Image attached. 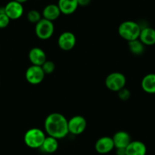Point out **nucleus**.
Masks as SVG:
<instances>
[{
  "label": "nucleus",
  "mask_w": 155,
  "mask_h": 155,
  "mask_svg": "<svg viewBox=\"0 0 155 155\" xmlns=\"http://www.w3.org/2000/svg\"><path fill=\"white\" fill-rule=\"evenodd\" d=\"M46 74L42 67L39 65H31L28 67L25 72V78L29 84L33 85L41 84L44 81Z\"/></svg>",
  "instance_id": "0eeeda50"
},
{
  "label": "nucleus",
  "mask_w": 155,
  "mask_h": 155,
  "mask_svg": "<svg viewBox=\"0 0 155 155\" xmlns=\"http://www.w3.org/2000/svg\"><path fill=\"white\" fill-rule=\"evenodd\" d=\"M76 45V37L71 31H65L58 38V46L64 51H70Z\"/></svg>",
  "instance_id": "6e6552de"
},
{
  "label": "nucleus",
  "mask_w": 155,
  "mask_h": 155,
  "mask_svg": "<svg viewBox=\"0 0 155 155\" xmlns=\"http://www.w3.org/2000/svg\"><path fill=\"white\" fill-rule=\"evenodd\" d=\"M115 148H126L132 141L131 136L126 131H118L112 137Z\"/></svg>",
  "instance_id": "f8f14e48"
},
{
  "label": "nucleus",
  "mask_w": 155,
  "mask_h": 155,
  "mask_svg": "<svg viewBox=\"0 0 155 155\" xmlns=\"http://www.w3.org/2000/svg\"><path fill=\"white\" fill-rule=\"evenodd\" d=\"M43 70H44V73L46 74H50L54 72L55 68H56V65H55V63L53 62V61L50 60H47L42 65Z\"/></svg>",
  "instance_id": "412c9836"
},
{
  "label": "nucleus",
  "mask_w": 155,
  "mask_h": 155,
  "mask_svg": "<svg viewBox=\"0 0 155 155\" xmlns=\"http://www.w3.org/2000/svg\"><path fill=\"white\" fill-rule=\"evenodd\" d=\"M126 78L122 72L113 71L107 76L105 85L108 90L113 92H118L126 87Z\"/></svg>",
  "instance_id": "20e7f679"
},
{
  "label": "nucleus",
  "mask_w": 155,
  "mask_h": 155,
  "mask_svg": "<svg viewBox=\"0 0 155 155\" xmlns=\"http://www.w3.org/2000/svg\"><path fill=\"white\" fill-rule=\"evenodd\" d=\"M27 18H28V21L36 25L37 22H39L42 19V15L41 14L40 12L37 11V10L32 9L28 12Z\"/></svg>",
  "instance_id": "aec40b11"
},
{
  "label": "nucleus",
  "mask_w": 155,
  "mask_h": 155,
  "mask_svg": "<svg viewBox=\"0 0 155 155\" xmlns=\"http://www.w3.org/2000/svg\"><path fill=\"white\" fill-rule=\"evenodd\" d=\"M59 147V141L58 139L51 136H47L41 149L47 153H55Z\"/></svg>",
  "instance_id": "a211bd4d"
},
{
  "label": "nucleus",
  "mask_w": 155,
  "mask_h": 155,
  "mask_svg": "<svg viewBox=\"0 0 155 155\" xmlns=\"http://www.w3.org/2000/svg\"><path fill=\"white\" fill-rule=\"evenodd\" d=\"M10 18L5 13L0 14V29L7 28L10 23Z\"/></svg>",
  "instance_id": "5701e85b"
},
{
  "label": "nucleus",
  "mask_w": 155,
  "mask_h": 155,
  "mask_svg": "<svg viewBox=\"0 0 155 155\" xmlns=\"http://www.w3.org/2000/svg\"><path fill=\"white\" fill-rule=\"evenodd\" d=\"M5 12L10 20H18L24 14L23 4L15 0L10 1L5 5Z\"/></svg>",
  "instance_id": "1a4fd4ad"
},
{
  "label": "nucleus",
  "mask_w": 155,
  "mask_h": 155,
  "mask_svg": "<svg viewBox=\"0 0 155 155\" xmlns=\"http://www.w3.org/2000/svg\"><path fill=\"white\" fill-rule=\"evenodd\" d=\"M144 46H153L155 44V29L150 27L141 28L139 38Z\"/></svg>",
  "instance_id": "4468645a"
},
{
  "label": "nucleus",
  "mask_w": 155,
  "mask_h": 155,
  "mask_svg": "<svg viewBox=\"0 0 155 155\" xmlns=\"http://www.w3.org/2000/svg\"><path fill=\"white\" fill-rule=\"evenodd\" d=\"M30 62L34 65L41 66L47 60V54L43 49L40 47H33L28 53Z\"/></svg>",
  "instance_id": "9b49d317"
},
{
  "label": "nucleus",
  "mask_w": 155,
  "mask_h": 155,
  "mask_svg": "<svg viewBox=\"0 0 155 155\" xmlns=\"http://www.w3.org/2000/svg\"><path fill=\"white\" fill-rule=\"evenodd\" d=\"M44 129L49 136L53 137L58 140L62 139L66 137L69 133L68 120L62 113H50L45 119Z\"/></svg>",
  "instance_id": "f257e3e1"
},
{
  "label": "nucleus",
  "mask_w": 155,
  "mask_h": 155,
  "mask_svg": "<svg viewBox=\"0 0 155 155\" xmlns=\"http://www.w3.org/2000/svg\"><path fill=\"white\" fill-rule=\"evenodd\" d=\"M128 46H129V50L130 53L135 56H141L145 50V46L143 44V43L139 39L128 42Z\"/></svg>",
  "instance_id": "6ab92c4d"
},
{
  "label": "nucleus",
  "mask_w": 155,
  "mask_h": 155,
  "mask_svg": "<svg viewBox=\"0 0 155 155\" xmlns=\"http://www.w3.org/2000/svg\"><path fill=\"white\" fill-rule=\"evenodd\" d=\"M126 155H146L147 147L141 141H132L126 148Z\"/></svg>",
  "instance_id": "ddd939ff"
},
{
  "label": "nucleus",
  "mask_w": 155,
  "mask_h": 155,
  "mask_svg": "<svg viewBox=\"0 0 155 155\" xmlns=\"http://www.w3.org/2000/svg\"><path fill=\"white\" fill-rule=\"evenodd\" d=\"M0 84H1V81H0Z\"/></svg>",
  "instance_id": "bb28decb"
},
{
  "label": "nucleus",
  "mask_w": 155,
  "mask_h": 155,
  "mask_svg": "<svg viewBox=\"0 0 155 155\" xmlns=\"http://www.w3.org/2000/svg\"><path fill=\"white\" fill-rule=\"evenodd\" d=\"M94 147L98 153L106 154L111 152L114 149L115 146L111 137L103 136L97 140Z\"/></svg>",
  "instance_id": "9d476101"
},
{
  "label": "nucleus",
  "mask_w": 155,
  "mask_h": 155,
  "mask_svg": "<svg viewBox=\"0 0 155 155\" xmlns=\"http://www.w3.org/2000/svg\"><path fill=\"white\" fill-rule=\"evenodd\" d=\"M68 132L74 135H79L85 131L87 128V120L81 115L72 116L68 120Z\"/></svg>",
  "instance_id": "423d86ee"
},
{
  "label": "nucleus",
  "mask_w": 155,
  "mask_h": 155,
  "mask_svg": "<svg viewBox=\"0 0 155 155\" xmlns=\"http://www.w3.org/2000/svg\"><path fill=\"white\" fill-rule=\"evenodd\" d=\"M62 14L59 10L58 5L56 4H49L45 8L43 9L42 17L43 18H45L50 21H54L56 19H58Z\"/></svg>",
  "instance_id": "dca6fc26"
},
{
  "label": "nucleus",
  "mask_w": 155,
  "mask_h": 155,
  "mask_svg": "<svg viewBox=\"0 0 155 155\" xmlns=\"http://www.w3.org/2000/svg\"><path fill=\"white\" fill-rule=\"evenodd\" d=\"M141 27L133 21H125L122 22L118 28V34L123 40L132 41L139 38Z\"/></svg>",
  "instance_id": "f03ea898"
},
{
  "label": "nucleus",
  "mask_w": 155,
  "mask_h": 155,
  "mask_svg": "<svg viewBox=\"0 0 155 155\" xmlns=\"http://www.w3.org/2000/svg\"><path fill=\"white\" fill-rule=\"evenodd\" d=\"M46 137L47 135L42 129L39 128H31L25 133L24 141L30 148H41Z\"/></svg>",
  "instance_id": "7ed1b4c3"
},
{
  "label": "nucleus",
  "mask_w": 155,
  "mask_h": 155,
  "mask_svg": "<svg viewBox=\"0 0 155 155\" xmlns=\"http://www.w3.org/2000/svg\"><path fill=\"white\" fill-rule=\"evenodd\" d=\"M57 5L61 13L65 15H69L75 12L78 7L79 6L77 0H59Z\"/></svg>",
  "instance_id": "2eb2a0df"
},
{
  "label": "nucleus",
  "mask_w": 155,
  "mask_h": 155,
  "mask_svg": "<svg viewBox=\"0 0 155 155\" xmlns=\"http://www.w3.org/2000/svg\"><path fill=\"white\" fill-rule=\"evenodd\" d=\"M116 155H126V148H116Z\"/></svg>",
  "instance_id": "393cba45"
},
{
  "label": "nucleus",
  "mask_w": 155,
  "mask_h": 155,
  "mask_svg": "<svg viewBox=\"0 0 155 155\" xmlns=\"http://www.w3.org/2000/svg\"><path fill=\"white\" fill-rule=\"evenodd\" d=\"M55 26L53 21L45 18L41 19L35 25V34L39 39L42 41L49 40L53 35Z\"/></svg>",
  "instance_id": "39448f33"
},
{
  "label": "nucleus",
  "mask_w": 155,
  "mask_h": 155,
  "mask_svg": "<svg viewBox=\"0 0 155 155\" xmlns=\"http://www.w3.org/2000/svg\"><path fill=\"white\" fill-rule=\"evenodd\" d=\"M118 97L121 101H126L130 98L131 97V92L130 91L128 88H126V87H123V89H121L120 91H119L118 92Z\"/></svg>",
  "instance_id": "4be33fe9"
},
{
  "label": "nucleus",
  "mask_w": 155,
  "mask_h": 155,
  "mask_svg": "<svg viewBox=\"0 0 155 155\" xmlns=\"http://www.w3.org/2000/svg\"><path fill=\"white\" fill-rule=\"evenodd\" d=\"M79 6H87L91 3V0H77Z\"/></svg>",
  "instance_id": "b1692460"
},
{
  "label": "nucleus",
  "mask_w": 155,
  "mask_h": 155,
  "mask_svg": "<svg viewBox=\"0 0 155 155\" xmlns=\"http://www.w3.org/2000/svg\"><path fill=\"white\" fill-rule=\"evenodd\" d=\"M15 1H16V2H20V3H21V4H24V3H25L26 2H28V0H15Z\"/></svg>",
  "instance_id": "a878e982"
},
{
  "label": "nucleus",
  "mask_w": 155,
  "mask_h": 155,
  "mask_svg": "<svg viewBox=\"0 0 155 155\" xmlns=\"http://www.w3.org/2000/svg\"><path fill=\"white\" fill-rule=\"evenodd\" d=\"M141 88L144 92L150 94H155V74L150 73L146 74L141 80Z\"/></svg>",
  "instance_id": "f3484780"
}]
</instances>
